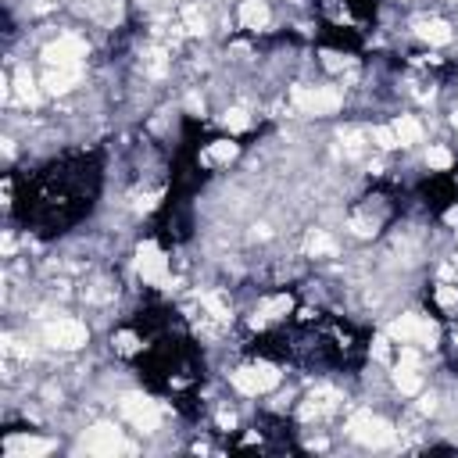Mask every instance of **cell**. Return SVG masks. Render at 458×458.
I'll return each mask as SVG.
<instances>
[{
	"label": "cell",
	"instance_id": "obj_1",
	"mask_svg": "<svg viewBox=\"0 0 458 458\" xmlns=\"http://www.w3.org/2000/svg\"><path fill=\"white\" fill-rule=\"evenodd\" d=\"M348 433H351L358 444H365V447H387V444L394 440L390 423L380 419V416H372V412H358V416H351Z\"/></svg>",
	"mask_w": 458,
	"mask_h": 458
},
{
	"label": "cell",
	"instance_id": "obj_2",
	"mask_svg": "<svg viewBox=\"0 0 458 458\" xmlns=\"http://www.w3.org/2000/svg\"><path fill=\"white\" fill-rule=\"evenodd\" d=\"M43 340L57 351H79L90 340V333H86V326L79 319H54V322L43 326Z\"/></svg>",
	"mask_w": 458,
	"mask_h": 458
},
{
	"label": "cell",
	"instance_id": "obj_3",
	"mask_svg": "<svg viewBox=\"0 0 458 458\" xmlns=\"http://www.w3.org/2000/svg\"><path fill=\"white\" fill-rule=\"evenodd\" d=\"M290 97H294V104H298L301 111H308V114H333V111L344 104L340 90H333V86H294Z\"/></svg>",
	"mask_w": 458,
	"mask_h": 458
},
{
	"label": "cell",
	"instance_id": "obj_4",
	"mask_svg": "<svg viewBox=\"0 0 458 458\" xmlns=\"http://www.w3.org/2000/svg\"><path fill=\"white\" fill-rule=\"evenodd\" d=\"M83 451L86 454H97V458H111L119 451H133L126 440H122V430L111 426V423H97L86 437H83Z\"/></svg>",
	"mask_w": 458,
	"mask_h": 458
},
{
	"label": "cell",
	"instance_id": "obj_5",
	"mask_svg": "<svg viewBox=\"0 0 458 458\" xmlns=\"http://www.w3.org/2000/svg\"><path fill=\"white\" fill-rule=\"evenodd\" d=\"M86 57V40L79 36H57L54 43L43 47V61L50 69H72V65H83Z\"/></svg>",
	"mask_w": 458,
	"mask_h": 458
},
{
	"label": "cell",
	"instance_id": "obj_6",
	"mask_svg": "<svg viewBox=\"0 0 458 458\" xmlns=\"http://www.w3.org/2000/svg\"><path fill=\"white\" fill-rule=\"evenodd\" d=\"M276 383H279V369H276V365H265V362L244 365V369L233 372V387L244 390V394H269Z\"/></svg>",
	"mask_w": 458,
	"mask_h": 458
},
{
	"label": "cell",
	"instance_id": "obj_7",
	"mask_svg": "<svg viewBox=\"0 0 458 458\" xmlns=\"http://www.w3.org/2000/svg\"><path fill=\"white\" fill-rule=\"evenodd\" d=\"M390 336L401 344H433L437 340V326L423 315H401L390 322Z\"/></svg>",
	"mask_w": 458,
	"mask_h": 458
},
{
	"label": "cell",
	"instance_id": "obj_8",
	"mask_svg": "<svg viewBox=\"0 0 458 458\" xmlns=\"http://www.w3.org/2000/svg\"><path fill=\"white\" fill-rule=\"evenodd\" d=\"M122 416H126L136 430H143V433H154L158 423H161V409L154 405L151 397H143V394H129V397L122 401Z\"/></svg>",
	"mask_w": 458,
	"mask_h": 458
},
{
	"label": "cell",
	"instance_id": "obj_9",
	"mask_svg": "<svg viewBox=\"0 0 458 458\" xmlns=\"http://www.w3.org/2000/svg\"><path fill=\"white\" fill-rule=\"evenodd\" d=\"M136 272L147 283H158V286L168 283V262H165V254H161L158 244H140V251H136Z\"/></svg>",
	"mask_w": 458,
	"mask_h": 458
},
{
	"label": "cell",
	"instance_id": "obj_10",
	"mask_svg": "<svg viewBox=\"0 0 458 458\" xmlns=\"http://www.w3.org/2000/svg\"><path fill=\"white\" fill-rule=\"evenodd\" d=\"M79 76H83V65H72V69H50L47 76H43V90L47 93H69L76 83H79Z\"/></svg>",
	"mask_w": 458,
	"mask_h": 458
},
{
	"label": "cell",
	"instance_id": "obj_11",
	"mask_svg": "<svg viewBox=\"0 0 458 458\" xmlns=\"http://www.w3.org/2000/svg\"><path fill=\"white\" fill-rule=\"evenodd\" d=\"M54 444L50 440H40V437H8L4 451L11 458H36V454H47Z\"/></svg>",
	"mask_w": 458,
	"mask_h": 458
},
{
	"label": "cell",
	"instance_id": "obj_12",
	"mask_svg": "<svg viewBox=\"0 0 458 458\" xmlns=\"http://www.w3.org/2000/svg\"><path fill=\"white\" fill-rule=\"evenodd\" d=\"M336 401H340V394H336V390H329V387H322V390H315V394L308 397V405L301 409V416H305V419L329 416V412L336 409Z\"/></svg>",
	"mask_w": 458,
	"mask_h": 458
},
{
	"label": "cell",
	"instance_id": "obj_13",
	"mask_svg": "<svg viewBox=\"0 0 458 458\" xmlns=\"http://www.w3.org/2000/svg\"><path fill=\"white\" fill-rule=\"evenodd\" d=\"M416 33H419L426 43H433V47L451 43V25H447L444 18H419V22H416Z\"/></svg>",
	"mask_w": 458,
	"mask_h": 458
},
{
	"label": "cell",
	"instance_id": "obj_14",
	"mask_svg": "<svg viewBox=\"0 0 458 458\" xmlns=\"http://www.w3.org/2000/svg\"><path fill=\"white\" fill-rule=\"evenodd\" d=\"M390 129H394V136H397V143H401V147H412V143H419V140H423V126H419L416 119H409V114H401V119H397Z\"/></svg>",
	"mask_w": 458,
	"mask_h": 458
},
{
	"label": "cell",
	"instance_id": "obj_15",
	"mask_svg": "<svg viewBox=\"0 0 458 458\" xmlns=\"http://www.w3.org/2000/svg\"><path fill=\"white\" fill-rule=\"evenodd\" d=\"M240 22L247 29H265L269 25V8L262 4V0H244L240 4Z\"/></svg>",
	"mask_w": 458,
	"mask_h": 458
},
{
	"label": "cell",
	"instance_id": "obj_16",
	"mask_svg": "<svg viewBox=\"0 0 458 458\" xmlns=\"http://www.w3.org/2000/svg\"><path fill=\"white\" fill-rule=\"evenodd\" d=\"M286 312H290V298H286V294H279V298H269V301L262 305V312L251 319V326L258 329V326H265L269 319H279V315H286Z\"/></svg>",
	"mask_w": 458,
	"mask_h": 458
},
{
	"label": "cell",
	"instance_id": "obj_17",
	"mask_svg": "<svg viewBox=\"0 0 458 458\" xmlns=\"http://www.w3.org/2000/svg\"><path fill=\"white\" fill-rule=\"evenodd\" d=\"M233 158H237V143H229V140H218V143H211V147L201 154L204 165H229Z\"/></svg>",
	"mask_w": 458,
	"mask_h": 458
},
{
	"label": "cell",
	"instance_id": "obj_18",
	"mask_svg": "<svg viewBox=\"0 0 458 458\" xmlns=\"http://www.w3.org/2000/svg\"><path fill=\"white\" fill-rule=\"evenodd\" d=\"M394 383H397V390H401V394H416V390L423 387V380H419L416 365H401V362H397V369H394Z\"/></svg>",
	"mask_w": 458,
	"mask_h": 458
},
{
	"label": "cell",
	"instance_id": "obj_19",
	"mask_svg": "<svg viewBox=\"0 0 458 458\" xmlns=\"http://www.w3.org/2000/svg\"><path fill=\"white\" fill-rule=\"evenodd\" d=\"M201 305L208 308V315H211L215 322H229V305H225V298H222V294H204V298H201Z\"/></svg>",
	"mask_w": 458,
	"mask_h": 458
},
{
	"label": "cell",
	"instance_id": "obj_20",
	"mask_svg": "<svg viewBox=\"0 0 458 458\" xmlns=\"http://www.w3.org/2000/svg\"><path fill=\"white\" fill-rule=\"evenodd\" d=\"M308 254H336V244H333V237L329 233H322V229H315V233L308 237Z\"/></svg>",
	"mask_w": 458,
	"mask_h": 458
},
{
	"label": "cell",
	"instance_id": "obj_21",
	"mask_svg": "<svg viewBox=\"0 0 458 458\" xmlns=\"http://www.w3.org/2000/svg\"><path fill=\"white\" fill-rule=\"evenodd\" d=\"M183 29H187L190 36H204V15H201L197 4H187V8H183Z\"/></svg>",
	"mask_w": 458,
	"mask_h": 458
},
{
	"label": "cell",
	"instance_id": "obj_22",
	"mask_svg": "<svg viewBox=\"0 0 458 458\" xmlns=\"http://www.w3.org/2000/svg\"><path fill=\"white\" fill-rule=\"evenodd\" d=\"M222 126H225L229 133H240V129L251 126V119H247V111H244V107H229V111L222 114Z\"/></svg>",
	"mask_w": 458,
	"mask_h": 458
},
{
	"label": "cell",
	"instance_id": "obj_23",
	"mask_svg": "<svg viewBox=\"0 0 458 458\" xmlns=\"http://www.w3.org/2000/svg\"><path fill=\"white\" fill-rule=\"evenodd\" d=\"M143 69H147V76H165V69H168V61H165V50H147L143 54Z\"/></svg>",
	"mask_w": 458,
	"mask_h": 458
},
{
	"label": "cell",
	"instance_id": "obj_24",
	"mask_svg": "<svg viewBox=\"0 0 458 458\" xmlns=\"http://www.w3.org/2000/svg\"><path fill=\"white\" fill-rule=\"evenodd\" d=\"M18 97H22L25 104H36V100H40V93H36V86H33V76H29L25 69L18 72Z\"/></svg>",
	"mask_w": 458,
	"mask_h": 458
},
{
	"label": "cell",
	"instance_id": "obj_25",
	"mask_svg": "<svg viewBox=\"0 0 458 458\" xmlns=\"http://www.w3.org/2000/svg\"><path fill=\"white\" fill-rule=\"evenodd\" d=\"M372 143H376L380 151H390V147H401L390 126H376V129H372Z\"/></svg>",
	"mask_w": 458,
	"mask_h": 458
},
{
	"label": "cell",
	"instance_id": "obj_26",
	"mask_svg": "<svg viewBox=\"0 0 458 458\" xmlns=\"http://www.w3.org/2000/svg\"><path fill=\"white\" fill-rule=\"evenodd\" d=\"M426 165H430V168H451V151H447V147H430Z\"/></svg>",
	"mask_w": 458,
	"mask_h": 458
},
{
	"label": "cell",
	"instance_id": "obj_27",
	"mask_svg": "<svg viewBox=\"0 0 458 458\" xmlns=\"http://www.w3.org/2000/svg\"><path fill=\"white\" fill-rule=\"evenodd\" d=\"M4 351H8L11 358H29V355H33V351L25 348V344H22V340H15V336H4Z\"/></svg>",
	"mask_w": 458,
	"mask_h": 458
},
{
	"label": "cell",
	"instance_id": "obj_28",
	"mask_svg": "<svg viewBox=\"0 0 458 458\" xmlns=\"http://www.w3.org/2000/svg\"><path fill=\"white\" fill-rule=\"evenodd\" d=\"M114 348H119L122 355H133V351L140 348V340H136L133 333H119V336H114Z\"/></svg>",
	"mask_w": 458,
	"mask_h": 458
},
{
	"label": "cell",
	"instance_id": "obj_29",
	"mask_svg": "<svg viewBox=\"0 0 458 458\" xmlns=\"http://www.w3.org/2000/svg\"><path fill=\"white\" fill-rule=\"evenodd\" d=\"M344 140V151H348V158H358L362 154V133H348V136H340Z\"/></svg>",
	"mask_w": 458,
	"mask_h": 458
},
{
	"label": "cell",
	"instance_id": "obj_30",
	"mask_svg": "<svg viewBox=\"0 0 458 458\" xmlns=\"http://www.w3.org/2000/svg\"><path fill=\"white\" fill-rule=\"evenodd\" d=\"M372 358H376V362H390V340H387V336L372 340Z\"/></svg>",
	"mask_w": 458,
	"mask_h": 458
},
{
	"label": "cell",
	"instance_id": "obj_31",
	"mask_svg": "<svg viewBox=\"0 0 458 458\" xmlns=\"http://www.w3.org/2000/svg\"><path fill=\"white\" fill-rule=\"evenodd\" d=\"M322 61H326V69H329V72H344V65H348V61H344L340 54H333V50H326V54H322Z\"/></svg>",
	"mask_w": 458,
	"mask_h": 458
},
{
	"label": "cell",
	"instance_id": "obj_32",
	"mask_svg": "<svg viewBox=\"0 0 458 458\" xmlns=\"http://www.w3.org/2000/svg\"><path fill=\"white\" fill-rule=\"evenodd\" d=\"M401 365H416L419 369V355L412 348H401Z\"/></svg>",
	"mask_w": 458,
	"mask_h": 458
},
{
	"label": "cell",
	"instance_id": "obj_33",
	"mask_svg": "<svg viewBox=\"0 0 458 458\" xmlns=\"http://www.w3.org/2000/svg\"><path fill=\"white\" fill-rule=\"evenodd\" d=\"M454 298H458V294L451 290V286H440V290H437V301H440V305H454Z\"/></svg>",
	"mask_w": 458,
	"mask_h": 458
},
{
	"label": "cell",
	"instance_id": "obj_34",
	"mask_svg": "<svg viewBox=\"0 0 458 458\" xmlns=\"http://www.w3.org/2000/svg\"><path fill=\"white\" fill-rule=\"evenodd\" d=\"M433 409H437V397H433V394H430V397H423V401H419V412H426V416H430V412H433Z\"/></svg>",
	"mask_w": 458,
	"mask_h": 458
},
{
	"label": "cell",
	"instance_id": "obj_35",
	"mask_svg": "<svg viewBox=\"0 0 458 458\" xmlns=\"http://www.w3.org/2000/svg\"><path fill=\"white\" fill-rule=\"evenodd\" d=\"M187 107H190V111H204V104H201V97H197V93H190V97H187Z\"/></svg>",
	"mask_w": 458,
	"mask_h": 458
},
{
	"label": "cell",
	"instance_id": "obj_36",
	"mask_svg": "<svg viewBox=\"0 0 458 458\" xmlns=\"http://www.w3.org/2000/svg\"><path fill=\"white\" fill-rule=\"evenodd\" d=\"M218 423H222V426H229V430H233V426H237V419H233V416H229V412H222V416H218Z\"/></svg>",
	"mask_w": 458,
	"mask_h": 458
},
{
	"label": "cell",
	"instance_id": "obj_37",
	"mask_svg": "<svg viewBox=\"0 0 458 458\" xmlns=\"http://www.w3.org/2000/svg\"><path fill=\"white\" fill-rule=\"evenodd\" d=\"M451 126H454V129H458V111H454V114H451Z\"/></svg>",
	"mask_w": 458,
	"mask_h": 458
}]
</instances>
